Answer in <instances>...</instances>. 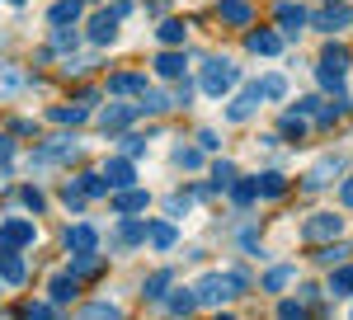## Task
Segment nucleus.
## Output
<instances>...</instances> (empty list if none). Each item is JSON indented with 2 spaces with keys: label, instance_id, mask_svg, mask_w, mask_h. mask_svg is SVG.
Returning <instances> with one entry per match:
<instances>
[{
  "label": "nucleus",
  "instance_id": "412c9836",
  "mask_svg": "<svg viewBox=\"0 0 353 320\" xmlns=\"http://www.w3.org/2000/svg\"><path fill=\"white\" fill-rule=\"evenodd\" d=\"M321 66H325V71H339V76H344V71L353 66L349 48H344V43H325V52H321Z\"/></svg>",
  "mask_w": 353,
  "mask_h": 320
},
{
  "label": "nucleus",
  "instance_id": "6ab92c4d",
  "mask_svg": "<svg viewBox=\"0 0 353 320\" xmlns=\"http://www.w3.org/2000/svg\"><path fill=\"white\" fill-rule=\"evenodd\" d=\"M217 14L226 19V24H236V28H250V19H254V10H250L245 0H221Z\"/></svg>",
  "mask_w": 353,
  "mask_h": 320
},
{
  "label": "nucleus",
  "instance_id": "b1692460",
  "mask_svg": "<svg viewBox=\"0 0 353 320\" xmlns=\"http://www.w3.org/2000/svg\"><path fill=\"white\" fill-rule=\"evenodd\" d=\"M146 240H151V245H156V250H174V226H170V221H151V226H146Z\"/></svg>",
  "mask_w": 353,
  "mask_h": 320
},
{
  "label": "nucleus",
  "instance_id": "39448f33",
  "mask_svg": "<svg viewBox=\"0 0 353 320\" xmlns=\"http://www.w3.org/2000/svg\"><path fill=\"white\" fill-rule=\"evenodd\" d=\"M33 221H19V217H5L0 221V250H24V245H33Z\"/></svg>",
  "mask_w": 353,
  "mask_h": 320
},
{
  "label": "nucleus",
  "instance_id": "f257e3e1",
  "mask_svg": "<svg viewBox=\"0 0 353 320\" xmlns=\"http://www.w3.org/2000/svg\"><path fill=\"white\" fill-rule=\"evenodd\" d=\"M236 80H241V71H236L231 57H208V61H203V76H198V90L212 94V99H226V94L236 90Z\"/></svg>",
  "mask_w": 353,
  "mask_h": 320
},
{
  "label": "nucleus",
  "instance_id": "5701e85b",
  "mask_svg": "<svg viewBox=\"0 0 353 320\" xmlns=\"http://www.w3.org/2000/svg\"><path fill=\"white\" fill-rule=\"evenodd\" d=\"M288 283H292V264H273L269 273L259 278V288H264V292H283Z\"/></svg>",
  "mask_w": 353,
  "mask_h": 320
},
{
  "label": "nucleus",
  "instance_id": "79ce46f5",
  "mask_svg": "<svg viewBox=\"0 0 353 320\" xmlns=\"http://www.w3.org/2000/svg\"><path fill=\"white\" fill-rule=\"evenodd\" d=\"M19 203H24L28 212H43V208H48V198H43V188H19Z\"/></svg>",
  "mask_w": 353,
  "mask_h": 320
},
{
  "label": "nucleus",
  "instance_id": "2eb2a0df",
  "mask_svg": "<svg viewBox=\"0 0 353 320\" xmlns=\"http://www.w3.org/2000/svg\"><path fill=\"white\" fill-rule=\"evenodd\" d=\"M61 245H66L71 254H76V250H94V245H99V231H94V226H85V221H76V226H66Z\"/></svg>",
  "mask_w": 353,
  "mask_h": 320
},
{
  "label": "nucleus",
  "instance_id": "72a5a7b5",
  "mask_svg": "<svg viewBox=\"0 0 353 320\" xmlns=\"http://www.w3.org/2000/svg\"><path fill=\"white\" fill-rule=\"evenodd\" d=\"M94 268H99V254H94V250H76V254H71V273H76V278L94 273Z\"/></svg>",
  "mask_w": 353,
  "mask_h": 320
},
{
  "label": "nucleus",
  "instance_id": "37998d69",
  "mask_svg": "<svg viewBox=\"0 0 353 320\" xmlns=\"http://www.w3.org/2000/svg\"><path fill=\"white\" fill-rule=\"evenodd\" d=\"M141 108H146V113H165V108H170V99H165V94H151V85H146V94H141Z\"/></svg>",
  "mask_w": 353,
  "mask_h": 320
},
{
  "label": "nucleus",
  "instance_id": "3c124183",
  "mask_svg": "<svg viewBox=\"0 0 353 320\" xmlns=\"http://www.w3.org/2000/svg\"><path fill=\"white\" fill-rule=\"evenodd\" d=\"M165 212H170V217H184V212H189V198H165Z\"/></svg>",
  "mask_w": 353,
  "mask_h": 320
},
{
  "label": "nucleus",
  "instance_id": "09e8293b",
  "mask_svg": "<svg viewBox=\"0 0 353 320\" xmlns=\"http://www.w3.org/2000/svg\"><path fill=\"white\" fill-rule=\"evenodd\" d=\"M278 316H283V320H301V316H306V306H301V301H283Z\"/></svg>",
  "mask_w": 353,
  "mask_h": 320
},
{
  "label": "nucleus",
  "instance_id": "0eeeda50",
  "mask_svg": "<svg viewBox=\"0 0 353 320\" xmlns=\"http://www.w3.org/2000/svg\"><path fill=\"white\" fill-rule=\"evenodd\" d=\"M0 283H10V288H24L28 283V264L19 250H0Z\"/></svg>",
  "mask_w": 353,
  "mask_h": 320
},
{
  "label": "nucleus",
  "instance_id": "49530a36",
  "mask_svg": "<svg viewBox=\"0 0 353 320\" xmlns=\"http://www.w3.org/2000/svg\"><path fill=\"white\" fill-rule=\"evenodd\" d=\"M81 43V33H71V28L61 24V33H57V43H52V52H66V48H76Z\"/></svg>",
  "mask_w": 353,
  "mask_h": 320
},
{
  "label": "nucleus",
  "instance_id": "6e6552de",
  "mask_svg": "<svg viewBox=\"0 0 353 320\" xmlns=\"http://www.w3.org/2000/svg\"><path fill=\"white\" fill-rule=\"evenodd\" d=\"M278 24H283L288 38H297L301 28L311 24V10H306V5H292V0H283V5H278Z\"/></svg>",
  "mask_w": 353,
  "mask_h": 320
},
{
  "label": "nucleus",
  "instance_id": "6e6d98bb",
  "mask_svg": "<svg viewBox=\"0 0 353 320\" xmlns=\"http://www.w3.org/2000/svg\"><path fill=\"white\" fill-rule=\"evenodd\" d=\"M344 254H349L344 245H330V250H321V259H325V264H334V259H344Z\"/></svg>",
  "mask_w": 353,
  "mask_h": 320
},
{
  "label": "nucleus",
  "instance_id": "aec40b11",
  "mask_svg": "<svg viewBox=\"0 0 353 320\" xmlns=\"http://www.w3.org/2000/svg\"><path fill=\"white\" fill-rule=\"evenodd\" d=\"M90 104H61V108H48V123H61V128H81Z\"/></svg>",
  "mask_w": 353,
  "mask_h": 320
},
{
  "label": "nucleus",
  "instance_id": "a878e982",
  "mask_svg": "<svg viewBox=\"0 0 353 320\" xmlns=\"http://www.w3.org/2000/svg\"><path fill=\"white\" fill-rule=\"evenodd\" d=\"M184 66H189L184 52H161L156 57V76H184Z\"/></svg>",
  "mask_w": 353,
  "mask_h": 320
},
{
  "label": "nucleus",
  "instance_id": "de8ad7c7",
  "mask_svg": "<svg viewBox=\"0 0 353 320\" xmlns=\"http://www.w3.org/2000/svg\"><path fill=\"white\" fill-rule=\"evenodd\" d=\"M118 146H123L128 156H137V151H141L146 141H141V137H132V132H128V128H123V132H118Z\"/></svg>",
  "mask_w": 353,
  "mask_h": 320
},
{
  "label": "nucleus",
  "instance_id": "7ed1b4c3",
  "mask_svg": "<svg viewBox=\"0 0 353 320\" xmlns=\"http://www.w3.org/2000/svg\"><path fill=\"white\" fill-rule=\"evenodd\" d=\"M301 240H311V245H325V240H344V221L339 212H316L301 221Z\"/></svg>",
  "mask_w": 353,
  "mask_h": 320
},
{
  "label": "nucleus",
  "instance_id": "4d7b16f0",
  "mask_svg": "<svg viewBox=\"0 0 353 320\" xmlns=\"http://www.w3.org/2000/svg\"><path fill=\"white\" fill-rule=\"evenodd\" d=\"M339 203H344V208H353V174L344 179V188H339Z\"/></svg>",
  "mask_w": 353,
  "mask_h": 320
},
{
  "label": "nucleus",
  "instance_id": "f704fd0d",
  "mask_svg": "<svg viewBox=\"0 0 353 320\" xmlns=\"http://www.w3.org/2000/svg\"><path fill=\"white\" fill-rule=\"evenodd\" d=\"M316 80H321V94H344V76H339V71L316 66Z\"/></svg>",
  "mask_w": 353,
  "mask_h": 320
},
{
  "label": "nucleus",
  "instance_id": "c85d7f7f",
  "mask_svg": "<svg viewBox=\"0 0 353 320\" xmlns=\"http://www.w3.org/2000/svg\"><path fill=\"white\" fill-rule=\"evenodd\" d=\"M165 306H170L174 316H189L193 306H198V292H184V288H179V292H165Z\"/></svg>",
  "mask_w": 353,
  "mask_h": 320
},
{
  "label": "nucleus",
  "instance_id": "dca6fc26",
  "mask_svg": "<svg viewBox=\"0 0 353 320\" xmlns=\"http://www.w3.org/2000/svg\"><path fill=\"white\" fill-rule=\"evenodd\" d=\"M109 90H113V99H123V94H141V90H146V76H141V71H113Z\"/></svg>",
  "mask_w": 353,
  "mask_h": 320
},
{
  "label": "nucleus",
  "instance_id": "603ef678",
  "mask_svg": "<svg viewBox=\"0 0 353 320\" xmlns=\"http://www.w3.org/2000/svg\"><path fill=\"white\" fill-rule=\"evenodd\" d=\"M226 278H231V288H236V297H241V292H250V278H245L241 268H231V273H226Z\"/></svg>",
  "mask_w": 353,
  "mask_h": 320
},
{
  "label": "nucleus",
  "instance_id": "864d4df0",
  "mask_svg": "<svg viewBox=\"0 0 353 320\" xmlns=\"http://www.w3.org/2000/svg\"><path fill=\"white\" fill-rule=\"evenodd\" d=\"M10 160H14V141H10V137H0V170H5Z\"/></svg>",
  "mask_w": 353,
  "mask_h": 320
},
{
  "label": "nucleus",
  "instance_id": "58836bf2",
  "mask_svg": "<svg viewBox=\"0 0 353 320\" xmlns=\"http://www.w3.org/2000/svg\"><path fill=\"white\" fill-rule=\"evenodd\" d=\"M24 316H33V320H57V301H52V297H48V301H28Z\"/></svg>",
  "mask_w": 353,
  "mask_h": 320
},
{
  "label": "nucleus",
  "instance_id": "a211bd4d",
  "mask_svg": "<svg viewBox=\"0 0 353 320\" xmlns=\"http://www.w3.org/2000/svg\"><path fill=\"white\" fill-rule=\"evenodd\" d=\"M104 179H109V188H132V184H137V170H132V160H128V156L109 160V170H104Z\"/></svg>",
  "mask_w": 353,
  "mask_h": 320
},
{
  "label": "nucleus",
  "instance_id": "4468645a",
  "mask_svg": "<svg viewBox=\"0 0 353 320\" xmlns=\"http://www.w3.org/2000/svg\"><path fill=\"white\" fill-rule=\"evenodd\" d=\"M146 203H151V198H146V193H141V188H113V212H123V217H137L141 212V208H146Z\"/></svg>",
  "mask_w": 353,
  "mask_h": 320
},
{
  "label": "nucleus",
  "instance_id": "f03ea898",
  "mask_svg": "<svg viewBox=\"0 0 353 320\" xmlns=\"http://www.w3.org/2000/svg\"><path fill=\"white\" fill-rule=\"evenodd\" d=\"M76 151H81L76 132H57V137H48V141L33 146V165H57V160H71Z\"/></svg>",
  "mask_w": 353,
  "mask_h": 320
},
{
  "label": "nucleus",
  "instance_id": "bb28decb",
  "mask_svg": "<svg viewBox=\"0 0 353 320\" xmlns=\"http://www.w3.org/2000/svg\"><path fill=\"white\" fill-rule=\"evenodd\" d=\"M52 301H57V306L76 301V273H57V278H52Z\"/></svg>",
  "mask_w": 353,
  "mask_h": 320
},
{
  "label": "nucleus",
  "instance_id": "f8f14e48",
  "mask_svg": "<svg viewBox=\"0 0 353 320\" xmlns=\"http://www.w3.org/2000/svg\"><path fill=\"white\" fill-rule=\"evenodd\" d=\"M344 174V156H325L306 179H301V188H321V184H330V179H339Z\"/></svg>",
  "mask_w": 353,
  "mask_h": 320
},
{
  "label": "nucleus",
  "instance_id": "8fccbe9b",
  "mask_svg": "<svg viewBox=\"0 0 353 320\" xmlns=\"http://www.w3.org/2000/svg\"><path fill=\"white\" fill-rule=\"evenodd\" d=\"M217 128H203V132H198V146H203V151H217Z\"/></svg>",
  "mask_w": 353,
  "mask_h": 320
},
{
  "label": "nucleus",
  "instance_id": "1a4fd4ad",
  "mask_svg": "<svg viewBox=\"0 0 353 320\" xmlns=\"http://www.w3.org/2000/svg\"><path fill=\"white\" fill-rule=\"evenodd\" d=\"M259 99H264V90H259V80H254V85H245V94H236V99L226 104V118H231V123H245Z\"/></svg>",
  "mask_w": 353,
  "mask_h": 320
},
{
  "label": "nucleus",
  "instance_id": "9d476101",
  "mask_svg": "<svg viewBox=\"0 0 353 320\" xmlns=\"http://www.w3.org/2000/svg\"><path fill=\"white\" fill-rule=\"evenodd\" d=\"M250 52L254 57H283V33H273V28H250Z\"/></svg>",
  "mask_w": 353,
  "mask_h": 320
},
{
  "label": "nucleus",
  "instance_id": "473e14b6",
  "mask_svg": "<svg viewBox=\"0 0 353 320\" xmlns=\"http://www.w3.org/2000/svg\"><path fill=\"white\" fill-rule=\"evenodd\" d=\"M165 292H170V273H151V278H146V288H141L146 301H165Z\"/></svg>",
  "mask_w": 353,
  "mask_h": 320
},
{
  "label": "nucleus",
  "instance_id": "e433bc0d",
  "mask_svg": "<svg viewBox=\"0 0 353 320\" xmlns=\"http://www.w3.org/2000/svg\"><path fill=\"white\" fill-rule=\"evenodd\" d=\"M226 184H236V165L231 160H217L212 165V188H226Z\"/></svg>",
  "mask_w": 353,
  "mask_h": 320
},
{
  "label": "nucleus",
  "instance_id": "c9c22d12",
  "mask_svg": "<svg viewBox=\"0 0 353 320\" xmlns=\"http://www.w3.org/2000/svg\"><path fill=\"white\" fill-rule=\"evenodd\" d=\"M254 193H259V184H254V179H241V184L231 188V203H236V208H250Z\"/></svg>",
  "mask_w": 353,
  "mask_h": 320
},
{
  "label": "nucleus",
  "instance_id": "393cba45",
  "mask_svg": "<svg viewBox=\"0 0 353 320\" xmlns=\"http://www.w3.org/2000/svg\"><path fill=\"white\" fill-rule=\"evenodd\" d=\"M81 10H85V0H57L48 19H52L57 28H61V24H76V14H81Z\"/></svg>",
  "mask_w": 353,
  "mask_h": 320
},
{
  "label": "nucleus",
  "instance_id": "423d86ee",
  "mask_svg": "<svg viewBox=\"0 0 353 320\" xmlns=\"http://www.w3.org/2000/svg\"><path fill=\"white\" fill-rule=\"evenodd\" d=\"M311 24L321 28V33H344V28L353 24V10L344 5V0H334V5H330V10H321V14H316Z\"/></svg>",
  "mask_w": 353,
  "mask_h": 320
},
{
  "label": "nucleus",
  "instance_id": "ddd939ff",
  "mask_svg": "<svg viewBox=\"0 0 353 320\" xmlns=\"http://www.w3.org/2000/svg\"><path fill=\"white\" fill-rule=\"evenodd\" d=\"M137 113H141V108H132V104H109L104 113H99V123H104V132H109V137H118Z\"/></svg>",
  "mask_w": 353,
  "mask_h": 320
},
{
  "label": "nucleus",
  "instance_id": "a19ab883",
  "mask_svg": "<svg viewBox=\"0 0 353 320\" xmlns=\"http://www.w3.org/2000/svg\"><path fill=\"white\" fill-rule=\"evenodd\" d=\"M259 90H264V99H283V94H288V80H283V76H264V80H259Z\"/></svg>",
  "mask_w": 353,
  "mask_h": 320
},
{
  "label": "nucleus",
  "instance_id": "2f4dec72",
  "mask_svg": "<svg viewBox=\"0 0 353 320\" xmlns=\"http://www.w3.org/2000/svg\"><path fill=\"white\" fill-rule=\"evenodd\" d=\"M76 188H81L85 198H104V193H109V179H104V174H81Z\"/></svg>",
  "mask_w": 353,
  "mask_h": 320
},
{
  "label": "nucleus",
  "instance_id": "ea45409f",
  "mask_svg": "<svg viewBox=\"0 0 353 320\" xmlns=\"http://www.w3.org/2000/svg\"><path fill=\"white\" fill-rule=\"evenodd\" d=\"M156 38H161V43H179V38H184V19H165V24L156 28Z\"/></svg>",
  "mask_w": 353,
  "mask_h": 320
},
{
  "label": "nucleus",
  "instance_id": "c756f323",
  "mask_svg": "<svg viewBox=\"0 0 353 320\" xmlns=\"http://www.w3.org/2000/svg\"><path fill=\"white\" fill-rule=\"evenodd\" d=\"M174 165H179V170H198V165H203V146H198V141H193V146H174Z\"/></svg>",
  "mask_w": 353,
  "mask_h": 320
},
{
  "label": "nucleus",
  "instance_id": "c03bdc74",
  "mask_svg": "<svg viewBox=\"0 0 353 320\" xmlns=\"http://www.w3.org/2000/svg\"><path fill=\"white\" fill-rule=\"evenodd\" d=\"M61 198H66V208H71V212H85V208H90V203H85V193L76 184H66V193H61Z\"/></svg>",
  "mask_w": 353,
  "mask_h": 320
},
{
  "label": "nucleus",
  "instance_id": "4be33fe9",
  "mask_svg": "<svg viewBox=\"0 0 353 320\" xmlns=\"http://www.w3.org/2000/svg\"><path fill=\"white\" fill-rule=\"evenodd\" d=\"M278 128H283V137H288V141H301V137H306V113L292 104L288 113H283V123H278Z\"/></svg>",
  "mask_w": 353,
  "mask_h": 320
},
{
  "label": "nucleus",
  "instance_id": "9b49d317",
  "mask_svg": "<svg viewBox=\"0 0 353 320\" xmlns=\"http://www.w3.org/2000/svg\"><path fill=\"white\" fill-rule=\"evenodd\" d=\"M113 38H118V14H113V10L94 14V19H90V43H94V48H109Z\"/></svg>",
  "mask_w": 353,
  "mask_h": 320
},
{
  "label": "nucleus",
  "instance_id": "cd10ccee",
  "mask_svg": "<svg viewBox=\"0 0 353 320\" xmlns=\"http://www.w3.org/2000/svg\"><path fill=\"white\" fill-rule=\"evenodd\" d=\"M254 184H259V193H264L269 203H273V198H283V193H288V179H283L278 170H269V174H259Z\"/></svg>",
  "mask_w": 353,
  "mask_h": 320
},
{
  "label": "nucleus",
  "instance_id": "20e7f679",
  "mask_svg": "<svg viewBox=\"0 0 353 320\" xmlns=\"http://www.w3.org/2000/svg\"><path fill=\"white\" fill-rule=\"evenodd\" d=\"M231 297H236V288H231L226 273H203V283H198V301L203 306H226Z\"/></svg>",
  "mask_w": 353,
  "mask_h": 320
},
{
  "label": "nucleus",
  "instance_id": "7c9ffc66",
  "mask_svg": "<svg viewBox=\"0 0 353 320\" xmlns=\"http://www.w3.org/2000/svg\"><path fill=\"white\" fill-rule=\"evenodd\" d=\"M330 297H353V264L330 273Z\"/></svg>",
  "mask_w": 353,
  "mask_h": 320
},
{
  "label": "nucleus",
  "instance_id": "4c0bfd02",
  "mask_svg": "<svg viewBox=\"0 0 353 320\" xmlns=\"http://www.w3.org/2000/svg\"><path fill=\"white\" fill-rule=\"evenodd\" d=\"M118 240H123V245H141V240H146V226H141V221H123V226H118Z\"/></svg>",
  "mask_w": 353,
  "mask_h": 320
},
{
  "label": "nucleus",
  "instance_id": "f3484780",
  "mask_svg": "<svg viewBox=\"0 0 353 320\" xmlns=\"http://www.w3.org/2000/svg\"><path fill=\"white\" fill-rule=\"evenodd\" d=\"M28 85L24 66H14V61H0V99H10V94H19Z\"/></svg>",
  "mask_w": 353,
  "mask_h": 320
},
{
  "label": "nucleus",
  "instance_id": "a18cd8bd",
  "mask_svg": "<svg viewBox=\"0 0 353 320\" xmlns=\"http://www.w3.org/2000/svg\"><path fill=\"white\" fill-rule=\"evenodd\" d=\"M85 316H90V320H109V316H123V311L109 306V301H94V306H85Z\"/></svg>",
  "mask_w": 353,
  "mask_h": 320
},
{
  "label": "nucleus",
  "instance_id": "5fc2aeb1",
  "mask_svg": "<svg viewBox=\"0 0 353 320\" xmlns=\"http://www.w3.org/2000/svg\"><path fill=\"white\" fill-rule=\"evenodd\" d=\"M10 132H14V137H33V132H38V128H33L28 118H19V123H10Z\"/></svg>",
  "mask_w": 353,
  "mask_h": 320
}]
</instances>
